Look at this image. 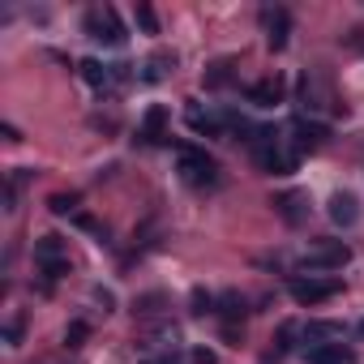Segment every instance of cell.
Masks as SVG:
<instances>
[{
    "label": "cell",
    "instance_id": "cell-1",
    "mask_svg": "<svg viewBox=\"0 0 364 364\" xmlns=\"http://www.w3.org/2000/svg\"><path fill=\"white\" fill-rule=\"evenodd\" d=\"M176 167H180V180H185V185H193V189L219 185V163H215L206 150H198V146H180V150H176Z\"/></svg>",
    "mask_w": 364,
    "mask_h": 364
},
{
    "label": "cell",
    "instance_id": "cell-2",
    "mask_svg": "<svg viewBox=\"0 0 364 364\" xmlns=\"http://www.w3.org/2000/svg\"><path fill=\"white\" fill-rule=\"evenodd\" d=\"M82 26H86V35H90L95 43H103V48H120V43L129 39L112 5H103V9H90V14L82 18Z\"/></svg>",
    "mask_w": 364,
    "mask_h": 364
},
{
    "label": "cell",
    "instance_id": "cell-3",
    "mask_svg": "<svg viewBox=\"0 0 364 364\" xmlns=\"http://www.w3.org/2000/svg\"><path fill=\"white\" fill-rule=\"evenodd\" d=\"M347 262H351V249H347L343 240H321V245H313V249L300 257L304 270H343Z\"/></svg>",
    "mask_w": 364,
    "mask_h": 364
},
{
    "label": "cell",
    "instance_id": "cell-4",
    "mask_svg": "<svg viewBox=\"0 0 364 364\" xmlns=\"http://www.w3.org/2000/svg\"><path fill=\"white\" fill-rule=\"evenodd\" d=\"M287 291H291V300L296 304H321V300H330V296H338V279H317V274H296L291 283H287Z\"/></svg>",
    "mask_w": 364,
    "mask_h": 364
},
{
    "label": "cell",
    "instance_id": "cell-5",
    "mask_svg": "<svg viewBox=\"0 0 364 364\" xmlns=\"http://www.w3.org/2000/svg\"><path fill=\"white\" fill-rule=\"evenodd\" d=\"M262 31H266L270 52H283L287 35H291V14L287 9H262Z\"/></svg>",
    "mask_w": 364,
    "mask_h": 364
},
{
    "label": "cell",
    "instance_id": "cell-6",
    "mask_svg": "<svg viewBox=\"0 0 364 364\" xmlns=\"http://www.w3.org/2000/svg\"><path fill=\"white\" fill-rule=\"evenodd\" d=\"M326 137H330V129L317 124V120H296V124H291V150H296V154H304V150H321Z\"/></svg>",
    "mask_w": 364,
    "mask_h": 364
},
{
    "label": "cell",
    "instance_id": "cell-7",
    "mask_svg": "<svg viewBox=\"0 0 364 364\" xmlns=\"http://www.w3.org/2000/svg\"><path fill=\"white\" fill-rule=\"evenodd\" d=\"M82 77L95 90H112L116 82H124V65H103V60H82Z\"/></svg>",
    "mask_w": 364,
    "mask_h": 364
},
{
    "label": "cell",
    "instance_id": "cell-8",
    "mask_svg": "<svg viewBox=\"0 0 364 364\" xmlns=\"http://www.w3.org/2000/svg\"><path fill=\"white\" fill-rule=\"evenodd\" d=\"M283 95H287L283 77H262L249 86V103H257V107H274V103H283Z\"/></svg>",
    "mask_w": 364,
    "mask_h": 364
},
{
    "label": "cell",
    "instance_id": "cell-9",
    "mask_svg": "<svg viewBox=\"0 0 364 364\" xmlns=\"http://www.w3.org/2000/svg\"><path fill=\"white\" fill-rule=\"evenodd\" d=\"M326 215H330L334 228H355V219H360V202H355L351 193H334L330 206H326Z\"/></svg>",
    "mask_w": 364,
    "mask_h": 364
},
{
    "label": "cell",
    "instance_id": "cell-10",
    "mask_svg": "<svg viewBox=\"0 0 364 364\" xmlns=\"http://www.w3.org/2000/svg\"><path fill=\"white\" fill-rule=\"evenodd\" d=\"M274 210L283 215V223L300 228V223L309 219V198H304V193H279V198H274Z\"/></svg>",
    "mask_w": 364,
    "mask_h": 364
},
{
    "label": "cell",
    "instance_id": "cell-11",
    "mask_svg": "<svg viewBox=\"0 0 364 364\" xmlns=\"http://www.w3.org/2000/svg\"><path fill=\"white\" fill-rule=\"evenodd\" d=\"M309 364H355V351L343 343H317L309 347Z\"/></svg>",
    "mask_w": 364,
    "mask_h": 364
},
{
    "label": "cell",
    "instance_id": "cell-12",
    "mask_svg": "<svg viewBox=\"0 0 364 364\" xmlns=\"http://www.w3.org/2000/svg\"><path fill=\"white\" fill-rule=\"evenodd\" d=\"M35 262H39V266L69 262V257H65V240H60V236H39V240H35Z\"/></svg>",
    "mask_w": 364,
    "mask_h": 364
},
{
    "label": "cell",
    "instance_id": "cell-13",
    "mask_svg": "<svg viewBox=\"0 0 364 364\" xmlns=\"http://www.w3.org/2000/svg\"><path fill=\"white\" fill-rule=\"evenodd\" d=\"M167 69H176V56H171V52H154V56L141 65V82H150V86H154V82H163V77H167Z\"/></svg>",
    "mask_w": 364,
    "mask_h": 364
},
{
    "label": "cell",
    "instance_id": "cell-14",
    "mask_svg": "<svg viewBox=\"0 0 364 364\" xmlns=\"http://www.w3.org/2000/svg\"><path fill=\"white\" fill-rule=\"evenodd\" d=\"M189 129H193V133H206V137H219V133H223V120L210 116V112H202V107L193 103V107H189Z\"/></svg>",
    "mask_w": 364,
    "mask_h": 364
},
{
    "label": "cell",
    "instance_id": "cell-15",
    "mask_svg": "<svg viewBox=\"0 0 364 364\" xmlns=\"http://www.w3.org/2000/svg\"><path fill=\"white\" fill-rule=\"evenodd\" d=\"M163 129H167V107H150L146 112V120H141V141H159L163 137Z\"/></svg>",
    "mask_w": 364,
    "mask_h": 364
},
{
    "label": "cell",
    "instance_id": "cell-16",
    "mask_svg": "<svg viewBox=\"0 0 364 364\" xmlns=\"http://www.w3.org/2000/svg\"><path fill=\"white\" fill-rule=\"evenodd\" d=\"M228 82H232V60H215V65L206 69V77H202L206 90H223Z\"/></svg>",
    "mask_w": 364,
    "mask_h": 364
},
{
    "label": "cell",
    "instance_id": "cell-17",
    "mask_svg": "<svg viewBox=\"0 0 364 364\" xmlns=\"http://www.w3.org/2000/svg\"><path fill=\"white\" fill-rule=\"evenodd\" d=\"M219 313H223L228 321H236V317H245V296H236V291H228V296H219Z\"/></svg>",
    "mask_w": 364,
    "mask_h": 364
},
{
    "label": "cell",
    "instance_id": "cell-18",
    "mask_svg": "<svg viewBox=\"0 0 364 364\" xmlns=\"http://www.w3.org/2000/svg\"><path fill=\"white\" fill-rule=\"evenodd\" d=\"M48 206H52V215H73L77 210V193H56Z\"/></svg>",
    "mask_w": 364,
    "mask_h": 364
},
{
    "label": "cell",
    "instance_id": "cell-19",
    "mask_svg": "<svg viewBox=\"0 0 364 364\" xmlns=\"http://www.w3.org/2000/svg\"><path fill=\"white\" fill-rule=\"evenodd\" d=\"M338 334H343L338 321H313L309 326V338H338Z\"/></svg>",
    "mask_w": 364,
    "mask_h": 364
},
{
    "label": "cell",
    "instance_id": "cell-20",
    "mask_svg": "<svg viewBox=\"0 0 364 364\" xmlns=\"http://www.w3.org/2000/svg\"><path fill=\"white\" fill-rule=\"evenodd\" d=\"M137 26H141L146 35H159V18H154L150 5H137Z\"/></svg>",
    "mask_w": 364,
    "mask_h": 364
},
{
    "label": "cell",
    "instance_id": "cell-21",
    "mask_svg": "<svg viewBox=\"0 0 364 364\" xmlns=\"http://www.w3.org/2000/svg\"><path fill=\"white\" fill-rule=\"evenodd\" d=\"M215 304H219V300H215L210 291H202V287L193 291V313H215Z\"/></svg>",
    "mask_w": 364,
    "mask_h": 364
},
{
    "label": "cell",
    "instance_id": "cell-22",
    "mask_svg": "<svg viewBox=\"0 0 364 364\" xmlns=\"http://www.w3.org/2000/svg\"><path fill=\"white\" fill-rule=\"evenodd\" d=\"M82 338H86V321H73L65 330V347H82Z\"/></svg>",
    "mask_w": 364,
    "mask_h": 364
},
{
    "label": "cell",
    "instance_id": "cell-23",
    "mask_svg": "<svg viewBox=\"0 0 364 364\" xmlns=\"http://www.w3.org/2000/svg\"><path fill=\"white\" fill-rule=\"evenodd\" d=\"M193 360H198V364H215V351H206V347H198V351H193Z\"/></svg>",
    "mask_w": 364,
    "mask_h": 364
},
{
    "label": "cell",
    "instance_id": "cell-24",
    "mask_svg": "<svg viewBox=\"0 0 364 364\" xmlns=\"http://www.w3.org/2000/svg\"><path fill=\"white\" fill-rule=\"evenodd\" d=\"M5 338H9V343H18V338H22V326H18V321H9V330H5Z\"/></svg>",
    "mask_w": 364,
    "mask_h": 364
},
{
    "label": "cell",
    "instance_id": "cell-25",
    "mask_svg": "<svg viewBox=\"0 0 364 364\" xmlns=\"http://www.w3.org/2000/svg\"><path fill=\"white\" fill-rule=\"evenodd\" d=\"M154 364H176V360H171V355H163V360H154Z\"/></svg>",
    "mask_w": 364,
    "mask_h": 364
},
{
    "label": "cell",
    "instance_id": "cell-26",
    "mask_svg": "<svg viewBox=\"0 0 364 364\" xmlns=\"http://www.w3.org/2000/svg\"><path fill=\"white\" fill-rule=\"evenodd\" d=\"M360 334H364V321H360Z\"/></svg>",
    "mask_w": 364,
    "mask_h": 364
}]
</instances>
